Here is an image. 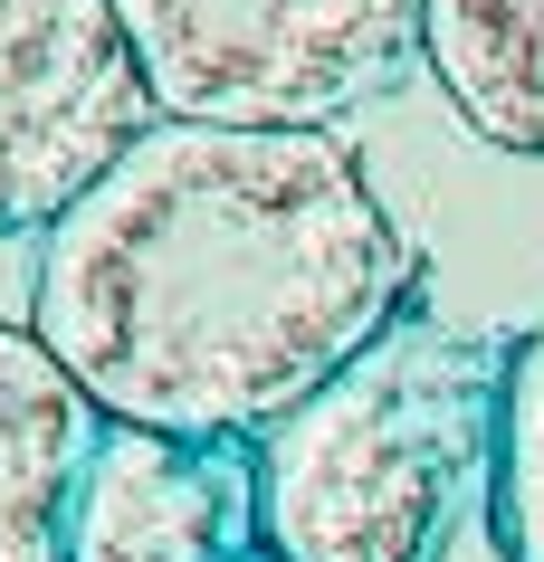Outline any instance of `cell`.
I'll use <instances>...</instances> for the list:
<instances>
[{
	"label": "cell",
	"instance_id": "1",
	"mask_svg": "<svg viewBox=\"0 0 544 562\" xmlns=\"http://www.w3.org/2000/svg\"><path fill=\"white\" fill-rule=\"evenodd\" d=\"M411 296V238L325 124H153L48 229L30 334L115 429L268 439Z\"/></svg>",
	"mask_w": 544,
	"mask_h": 562
},
{
	"label": "cell",
	"instance_id": "2",
	"mask_svg": "<svg viewBox=\"0 0 544 562\" xmlns=\"http://www.w3.org/2000/svg\"><path fill=\"white\" fill-rule=\"evenodd\" d=\"M507 353L440 315H392L248 458V525L277 562H440L497 468Z\"/></svg>",
	"mask_w": 544,
	"mask_h": 562
},
{
	"label": "cell",
	"instance_id": "3",
	"mask_svg": "<svg viewBox=\"0 0 544 562\" xmlns=\"http://www.w3.org/2000/svg\"><path fill=\"white\" fill-rule=\"evenodd\" d=\"M163 124H325L421 58L430 0H115Z\"/></svg>",
	"mask_w": 544,
	"mask_h": 562
},
{
	"label": "cell",
	"instance_id": "4",
	"mask_svg": "<svg viewBox=\"0 0 544 562\" xmlns=\"http://www.w3.org/2000/svg\"><path fill=\"white\" fill-rule=\"evenodd\" d=\"M153 124L115 0H0V238L58 229Z\"/></svg>",
	"mask_w": 544,
	"mask_h": 562
},
{
	"label": "cell",
	"instance_id": "5",
	"mask_svg": "<svg viewBox=\"0 0 544 562\" xmlns=\"http://www.w3.org/2000/svg\"><path fill=\"white\" fill-rule=\"evenodd\" d=\"M240 515L220 448L106 419L67 505V562H240Z\"/></svg>",
	"mask_w": 544,
	"mask_h": 562
},
{
	"label": "cell",
	"instance_id": "6",
	"mask_svg": "<svg viewBox=\"0 0 544 562\" xmlns=\"http://www.w3.org/2000/svg\"><path fill=\"white\" fill-rule=\"evenodd\" d=\"M106 439L96 401L30 325H0V562H67V505Z\"/></svg>",
	"mask_w": 544,
	"mask_h": 562
},
{
	"label": "cell",
	"instance_id": "7",
	"mask_svg": "<svg viewBox=\"0 0 544 562\" xmlns=\"http://www.w3.org/2000/svg\"><path fill=\"white\" fill-rule=\"evenodd\" d=\"M421 67L478 144L544 162V0H430Z\"/></svg>",
	"mask_w": 544,
	"mask_h": 562
},
{
	"label": "cell",
	"instance_id": "8",
	"mask_svg": "<svg viewBox=\"0 0 544 562\" xmlns=\"http://www.w3.org/2000/svg\"><path fill=\"white\" fill-rule=\"evenodd\" d=\"M487 533H497L507 562H544V325L507 344L497 468H487Z\"/></svg>",
	"mask_w": 544,
	"mask_h": 562
},
{
	"label": "cell",
	"instance_id": "9",
	"mask_svg": "<svg viewBox=\"0 0 544 562\" xmlns=\"http://www.w3.org/2000/svg\"><path fill=\"white\" fill-rule=\"evenodd\" d=\"M240 562H277V553H240Z\"/></svg>",
	"mask_w": 544,
	"mask_h": 562
}]
</instances>
